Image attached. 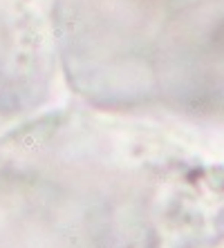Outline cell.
I'll return each mask as SVG.
<instances>
[{
	"mask_svg": "<svg viewBox=\"0 0 224 248\" xmlns=\"http://www.w3.org/2000/svg\"><path fill=\"white\" fill-rule=\"evenodd\" d=\"M179 181L146 119L38 112L0 139V248H161Z\"/></svg>",
	"mask_w": 224,
	"mask_h": 248,
	"instance_id": "6da1fadb",
	"label": "cell"
},
{
	"mask_svg": "<svg viewBox=\"0 0 224 248\" xmlns=\"http://www.w3.org/2000/svg\"><path fill=\"white\" fill-rule=\"evenodd\" d=\"M58 74L52 0H0V139L49 103Z\"/></svg>",
	"mask_w": 224,
	"mask_h": 248,
	"instance_id": "7a4b0ae2",
	"label": "cell"
}]
</instances>
